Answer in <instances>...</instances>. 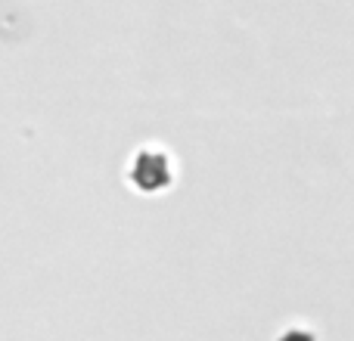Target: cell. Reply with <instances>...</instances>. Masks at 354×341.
I'll return each mask as SVG.
<instances>
[{"label":"cell","mask_w":354,"mask_h":341,"mask_svg":"<svg viewBox=\"0 0 354 341\" xmlns=\"http://www.w3.org/2000/svg\"><path fill=\"white\" fill-rule=\"evenodd\" d=\"M128 180L137 193H162L165 186H171L174 180V170H171V155L159 146H147L134 155L128 168Z\"/></svg>","instance_id":"obj_1"}]
</instances>
